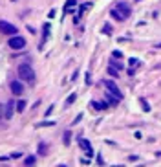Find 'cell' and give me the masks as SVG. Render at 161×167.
Instances as JSON below:
<instances>
[{"label":"cell","mask_w":161,"mask_h":167,"mask_svg":"<svg viewBox=\"0 0 161 167\" xmlns=\"http://www.w3.org/2000/svg\"><path fill=\"white\" fill-rule=\"evenodd\" d=\"M17 72H18V77H20L22 81H26V83H29V85L35 83V70H33L29 64H20Z\"/></svg>","instance_id":"cell-1"},{"label":"cell","mask_w":161,"mask_h":167,"mask_svg":"<svg viewBox=\"0 0 161 167\" xmlns=\"http://www.w3.org/2000/svg\"><path fill=\"white\" fill-rule=\"evenodd\" d=\"M8 44H9L11 50H22V48L26 46V39L20 37V35H13V37L8 40Z\"/></svg>","instance_id":"cell-2"},{"label":"cell","mask_w":161,"mask_h":167,"mask_svg":"<svg viewBox=\"0 0 161 167\" xmlns=\"http://www.w3.org/2000/svg\"><path fill=\"white\" fill-rule=\"evenodd\" d=\"M104 88L110 92V94H113V95H116V98L117 99H121L123 98V94H121V90H119V86L116 85V83H113V81H110V79H106L104 81Z\"/></svg>","instance_id":"cell-3"},{"label":"cell","mask_w":161,"mask_h":167,"mask_svg":"<svg viewBox=\"0 0 161 167\" xmlns=\"http://www.w3.org/2000/svg\"><path fill=\"white\" fill-rule=\"evenodd\" d=\"M0 31H2L4 35H15L17 33V28L13 26V24H9V22H6V20H0Z\"/></svg>","instance_id":"cell-4"},{"label":"cell","mask_w":161,"mask_h":167,"mask_svg":"<svg viewBox=\"0 0 161 167\" xmlns=\"http://www.w3.org/2000/svg\"><path fill=\"white\" fill-rule=\"evenodd\" d=\"M116 9H117L125 18H128V17H130V13H132V9H130V4H128V2H119V4L116 6Z\"/></svg>","instance_id":"cell-5"},{"label":"cell","mask_w":161,"mask_h":167,"mask_svg":"<svg viewBox=\"0 0 161 167\" xmlns=\"http://www.w3.org/2000/svg\"><path fill=\"white\" fill-rule=\"evenodd\" d=\"M9 88L15 95H22V92H24V85H22L20 81H11L9 83Z\"/></svg>","instance_id":"cell-6"},{"label":"cell","mask_w":161,"mask_h":167,"mask_svg":"<svg viewBox=\"0 0 161 167\" xmlns=\"http://www.w3.org/2000/svg\"><path fill=\"white\" fill-rule=\"evenodd\" d=\"M13 108H15V103H13V101H8L6 110H4V117H6V119H11V116H13Z\"/></svg>","instance_id":"cell-7"},{"label":"cell","mask_w":161,"mask_h":167,"mask_svg":"<svg viewBox=\"0 0 161 167\" xmlns=\"http://www.w3.org/2000/svg\"><path fill=\"white\" fill-rule=\"evenodd\" d=\"M79 145H81V149H84V151H90V149H91L90 141H88V140H84V138H81V140H79Z\"/></svg>","instance_id":"cell-8"},{"label":"cell","mask_w":161,"mask_h":167,"mask_svg":"<svg viewBox=\"0 0 161 167\" xmlns=\"http://www.w3.org/2000/svg\"><path fill=\"white\" fill-rule=\"evenodd\" d=\"M62 143H64V145H70V143H72V132H70V130L64 132V136H62Z\"/></svg>","instance_id":"cell-9"},{"label":"cell","mask_w":161,"mask_h":167,"mask_svg":"<svg viewBox=\"0 0 161 167\" xmlns=\"http://www.w3.org/2000/svg\"><path fill=\"white\" fill-rule=\"evenodd\" d=\"M110 15H112L113 18H116V20H125V17H123V15H121V13H119V11L116 9V8H113V9L110 11Z\"/></svg>","instance_id":"cell-10"},{"label":"cell","mask_w":161,"mask_h":167,"mask_svg":"<svg viewBox=\"0 0 161 167\" xmlns=\"http://www.w3.org/2000/svg\"><path fill=\"white\" fill-rule=\"evenodd\" d=\"M39 154H42V156L48 154V145L46 143H39Z\"/></svg>","instance_id":"cell-11"},{"label":"cell","mask_w":161,"mask_h":167,"mask_svg":"<svg viewBox=\"0 0 161 167\" xmlns=\"http://www.w3.org/2000/svg\"><path fill=\"white\" fill-rule=\"evenodd\" d=\"M91 107H94V108H97V110H104V108H108V105H106V103H97V101H94V103H91Z\"/></svg>","instance_id":"cell-12"},{"label":"cell","mask_w":161,"mask_h":167,"mask_svg":"<svg viewBox=\"0 0 161 167\" xmlns=\"http://www.w3.org/2000/svg\"><path fill=\"white\" fill-rule=\"evenodd\" d=\"M24 110H26V101L20 99V101L17 103V112H24Z\"/></svg>","instance_id":"cell-13"},{"label":"cell","mask_w":161,"mask_h":167,"mask_svg":"<svg viewBox=\"0 0 161 167\" xmlns=\"http://www.w3.org/2000/svg\"><path fill=\"white\" fill-rule=\"evenodd\" d=\"M75 99H77V94H70V98L66 99V107H70V105H72Z\"/></svg>","instance_id":"cell-14"},{"label":"cell","mask_w":161,"mask_h":167,"mask_svg":"<svg viewBox=\"0 0 161 167\" xmlns=\"http://www.w3.org/2000/svg\"><path fill=\"white\" fill-rule=\"evenodd\" d=\"M50 35V24H44V35H42V40H46Z\"/></svg>","instance_id":"cell-15"},{"label":"cell","mask_w":161,"mask_h":167,"mask_svg":"<svg viewBox=\"0 0 161 167\" xmlns=\"http://www.w3.org/2000/svg\"><path fill=\"white\" fill-rule=\"evenodd\" d=\"M139 103H141V107H143V110H145V112H150V105H148L145 99H139Z\"/></svg>","instance_id":"cell-16"},{"label":"cell","mask_w":161,"mask_h":167,"mask_svg":"<svg viewBox=\"0 0 161 167\" xmlns=\"http://www.w3.org/2000/svg\"><path fill=\"white\" fill-rule=\"evenodd\" d=\"M26 165H28V167H33V165H35V156H28V158H26Z\"/></svg>","instance_id":"cell-17"},{"label":"cell","mask_w":161,"mask_h":167,"mask_svg":"<svg viewBox=\"0 0 161 167\" xmlns=\"http://www.w3.org/2000/svg\"><path fill=\"white\" fill-rule=\"evenodd\" d=\"M108 74L113 75V77H117V75H119V70H116L113 66H110V68H108Z\"/></svg>","instance_id":"cell-18"},{"label":"cell","mask_w":161,"mask_h":167,"mask_svg":"<svg viewBox=\"0 0 161 167\" xmlns=\"http://www.w3.org/2000/svg\"><path fill=\"white\" fill-rule=\"evenodd\" d=\"M112 57H113V59H123V53H121L119 50H113V52H112Z\"/></svg>","instance_id":"cell-19"},{"label":"cell","mask_w":161,"mask_h":167,"mask_svg":"<svg viewBox=\"0 0 161 167\" xmlns=\"http://www.w3.org/2000/svg\"><path fill=\"white\" fill-rule=\"evenodd\" d=\"M55 125V121H42V123H39L37 127H53Z\"/></svg>","instance_id":"cell-20"},{"label":"cell","mask_w":161,"mask_h":167,"mask_svg":"<svg viewBox=\"0 0 161 167\" xmlns=\"http://www.w3.org/2000/svg\"><path fill=\"white\" fill-rule=\"evenodd\" d=\"M110 66H113V68H116V70H121V68H123V64H121V63H116V61H113V59H112Z\"/></svg>","instance_id":"cell-21"},{"label":"cell","mask_w":161,"mask_h":167,"mask_svg":"<svg viewBox=\"0 0 161 167\" xmlns=\"http://www.w3.org/2000/svg\"><path fill=\"white\" fill-rule=\"evenodd\" d=\"M103 31H104L106 35H110V33H112V28H110V26H104V28H103Z\"/></svg>","instance_id":"cell-22"},{"label":"cell","mask_w":161,"mask_h":167,"mask_svg":"<svg viewBox=\"0 0 161 167\" xmlns=\"http://www.w3.org/2000/svg\"><path fill=\"white\" fill-rule=\"evenodd\" d=\"M51 112H53V105H51V107H50V108H48V110H46V116H50V114H51Z\"/></svg>","instance_id":"cell-23"},{"label":"cell","mask_w":161,"mask_h":167,"mask_svg":"<svg viewBox=\"0 0 161 167\" xmlns=\"http://www.w3.org/2000/svg\"><path fill=\"white\" fill-rule=\"evenodd\" d=\"M130 64L134 66V64H139V61H137V59H130Z\"/></svg>","instance_id":"cell-24"},{"label":"cell","mask_w":161,"mask_h":167,"mask_svg":"<svg viewBox=\"0 0 161 167\" xmlns=\"http://www.w3.org/2000/svg\"><path fill=\"white\" fill-rule=\"evenodd\" d=\"M2 117H4V107L0 105V119H2Z\"/></svg>","instance_id":"cell-25"},{"label":"cell","mask_w":161,"mask_h":167,"mask_svg":"<svg viewBox=\"0 0 161 167\" xmlns=\"http://www.w3.org/2000/svg\"><path fill=\"white\" fill-rule=\"evenodd\" d=\"M20 156H22L20 153H13V154H11V158H20Z\"/></svg>","instance_id":"cell-26"},{"label":"cell","mask_w":161,"mask_h":167,"mask_svg":"<svg viewBox=\"0 0 161 167\" xmlns=\"http://www.w3.org/2000/svg\"><path fill=\"white\" fill-rule=\"evenodd\" d=\"M157 48H161V42H159V44H157Z\"/></svg>","instance_id":"cell-27"},{"label":"cell","mask_w":161,"mask_h":167,"mask_svg":"<svg viewBox=\"0 0 161 167\" xmlns=\"http://www.w3.org/2000/svg\"><path fill=\"white\" fill-rule=\"evenodd\" d=\"M59 167H66V165H59Z\"/></svg>","instance_id":"cell-28"},{"label":"cell","mask_w":161,"mask_h":167,"mask_svg":"<svg viewBox=\"0 0 161 167\" xmlns=\"http://www.w3.org/2000/svg\"><path fill=\"white\" fill-rule=\"evenodd\" d=\"M11 2H15V0H11Z\"/></svg>","instance_id":"cell-29"}]
</instances>
